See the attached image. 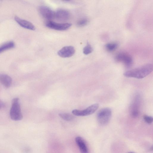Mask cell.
Here are the masks:
<instances>
[{
  "label": "cell",
  "mask_w": 153,
  "mask_h": 153,
  "mask_svg": "<svg viewBox=\"0 0 153 153\" xmlns=\"http://www.w3.org/2000/svg\"><path fill=\"white\" fill-rule=\"evenodd\" d=\"M153 66L151 64H148L125 72L124 76L137 79L143 78L150 74L153 71Z\"/></svg>",
  "instance_id": "cell-1"
},
{
  "label": "cell",
  "mask_w": 153,
  "mask_h": 153,
  "mask_svg": "<svg viewBox=\"0 0 153 153\" xmlns=\"http://www.w3.org/2000/svg\"><path fill=\"white\" fill-rule=\"evenodd\" d=\"M10 116L12 120L15 121L20 120L23 118L19 99L18 98H15L12 100Z\"/></svg>",
  "instance_id": "cell-2"
},
{
  "label": "cell",
  "mask_w": 153,
  "mask_h": 153,
  "mask_svg": "<svg viewBox=\"0 0 153 153\" xmlns=\"http://www.w3.org/2000/svg\"><path fill=\"white\" fill-rule=\"evenodd\" d=\"M111 114V110L108 108H103L100 110L97 115L98 123L102 125L107 124L110 120Z\"/></svg>",
  "instance_id": "cell-3"
},
{
  "label": "cell",
  "mask_w": 153,
  "mask_h": 153,
  "mask_svg": "<svg viewBox=\"0 0 153 153\" xmlns=\"http://www.w3.org/2000/svg\"><path fill=\"white\" fill-rule=\"evenodd\" d=\"M115 59L119 62H123L127 67H130L133 64V59L131 56L128 53L121 52L116 56Z\"/></svg>",
  "instance_id": "cell-4"
},
{
  "label": "cell",
  "mask_w": 153,
  "mask_h": 153,
  "mask_svg": "<svg viewBox=\"0 0 153 153\" xmlns=\"http://www.w3.org/2000/svg\"><path fill=\"white\" fill-rule=\"evenodd\" d=\"M99 105L98 103L93 104L83 110L74 109L72 113L76 116H86L90 115L95 112L98 109Z\"/></svg>",
  "instance_id": "cell-5"
},
{
  "label": "cell",
  "mask_w": 153,
  "mask_h": 153,
  "mask_svg": "<svg viewBox=\"0 0 153 153\" xmlns=\"http://www.w3.org/2000/svg\"><path fill=\"white\" fill-rule=\"evenodd\" d=\"M140 102V97L137 94L134 97L130 108L131 116L133 118L138 116L139 113V108Z\"/></svg>",
  "instance_id": "cell-6"
},
{
  "label": "cell",
  "mask_w": 153,
  "mask_h": 153,
  "mask_svg": "<svg viewBox=\"0 0 153 153\" xmlns=\"http://www.w3.org/2000/svg\"><path fill=\"white\" fill-rule=\"evenodd\" d=\"M46 26L48 27L58 30H65L69 29L71 26L70 23H57L49 21L46 22Z\"/></svg>",
  "instance_id": "cell-7"
},
{
  "label": "cell",
  "mask_w": 153,
  "mask_h": 153,
  "mask_svg": "<svg viewBox=\"0 0 153 153\" xmlns=\"http://www.w3.org/2000/svg\"><path fill=\"white\" fill-rule=\"evenodd\" d=\"M39 11L42 16L46 19H51L55 17V13L46 6L41 5L39 6Z\"/></svg>",
  "instance_id": "cell-8"
},
{
  "label": "cell",
  "mask_w": 153,
  "mask_h": 153,
  "mask_svg": "<svg viewBox=\"0 0 153 153\" xmlns=\"http://www.w3.org/2000/svg\"><path fill=\"white\" fill-rule=\"evenodd\" d=\"M75 53L74 48L72 46H65L57 52L58 55L62 58H68L72 56Z\"/></svg>",
  "instance_id": "cell-9"
},
{
  "label": "cell",
  "mask_w": 153,
  "mask_h": 153,
  "mask_svg": "<svg viewBox=\"0 0 153 153\" xmlns=\"http://www.w3.org/2000/svg\"><path fill=\"white\" fill-rule=\"evenodd\" d=\"M70 16L69 12L66 10L59 9L55 13L54 17L59 21H66L69 18Z\"/></svg>",
  "instance_id": "cell-10"
},
{
  "label": "cell",
  "mask_w": 153,
  "mask_h": 153,
  "mask_svg": "<svg viewBox=\"0 0 153 153\" xmlns=\"http://www.w3.org/2000/svg\"><path fill=\"white\" fill-rule=\"evenodd\" d=\"M14 19L19 25L25 28L33 30L35 29V26L27 21L21 19L17 16H15Z\"/></svg>",
  "instance_id": "cell-11"
},
{
  "label": "cell",
  "mask_w": 153,
  "mask_h": 153,
  "mask_svg": "<svg viewBox=\"0 0 153 153\" xmlns=\"http://www.w3.org/2000/svg\"><path fill=\"white\" fill-rule=\"evenodd\" d=\"M75 140L81 153H89L86 142L82 138L77 136L76 137Z\"/></svg>",
  "instance_id": "cell-12"
},
{
  "label": "cell",
  "mask_w": 153,
  "mask_h": 153,
  "mask_svg": "<svg viewBox=\"0 0 153 153\" xmlns=\"http://www.w3.org/2000/svg\"><path fill=\"white\" fill-rule=\"evenodd\" d=\"M0 82L6 88L10 87L12 83V79L8 75L0 74Z\"/></svg>",
  "instance_id": "cell-13"
},
{
  "label": "cell",
  "mask_w": 153,
  "mask_h": 153,
  "mask_svg": "<svg viewBox=\"0 0 153 153\" xmlns=\"http://www.w3.org/2000/svg\"><path fill=\"white\" fill-rule=\"evenodd\" d=\"M15 46L13 41H9L2 44L0 46V53L7 50L13 48Z\"/></svg>",
  "instance_id": "cell-14"
},
{
  "label": "cell",
  "mask_w": 153,
  "mask_h": 153,
  "mask_svg": "<svg viewBox=\"0 0 153 153\" xmlns=\"http://www.w3.org/2000/svg\"><path fill=\"white\" fill-rule=\"evenodd\" d=\"M118 44L115 42H111L107 44L105 47L106 50L109 52H112L117 48Z\"/></svg>",
  "instance_id": "cell-15"
},
{
  "label": "cell",
  "mask_w": 153,
  "mask_h": 153,
  "mask_svg": "<svg viewBox=\"0 0 153 153\" xmlns=\"http://www.w3.org/2000/svg\"><path fill=\"white\" fill-rule=\"evenodd\" d=\"M59 115L62 119L67 121H71L74 118L73 115L69 113H60L59 114Z\"/></svg>",
  "instance_id": "cell-16"
},
{
  "label": "cell",
  "mask_w": 153,
  "mask_h": 153,
  "mask_svg": "<svg viewBox=\"0 0 153 153\" xmlns=\"http://www.w3.org/2000/svg\"><path fill=\"white\" fill-rule=\"evenodd\" d=\"M93 49L91 45L88 43L83 49V53L85 55H88L91 53Z\"/></svg>",
  "instance_id": "cell-17"
},
{
  "label": "cell",
  "mask_w": 153,
  "mask_h": 153,
  "mask_svg": "<svg viewBox=\"0 0 153 153\" xmlns=\"http://www.w3.org/2000/svg\"><path fill=\"white\" fill-rule=\"evenodd\" d=\"M88 20L86 18H82L79 20L76 25L79 27H82L86 25L88 22Z\"/></svg>",
  "instance_id": "cell-18"
},
{
  "label": "cell",
  "mask_w": 153,
  "mask_h": 153,
  "mask_svg": "<svg viewBox=\"0 0 153 153\" xmlns=\"http://www.w3.org/2000/svg\"><path fill=\"white\" fill-rule=\"evenodd\" d=\"M143 119L145 121L149 124H151L153 122V117L151 116L145 115L143 116Z\"/></svg>",
  "instance_id": "cell-19"
},
{
  "label": "cell",
  "mask_w": 153,
  "mask_h": 153,
  "mask_svg": "<svg viewBox=\"0 0 153 153\" xmlns=\"http://www.w3.org/2000/svg\"><path fill=\"white\" fill-rule=\"evenodd\" d=\"M4 106L3 102L0 100V109L3 108Z\"/></svg>",
  "instance_id": "cell-20"
},
{
  "label": "cell",
  "mask_w": 153,
  "mask_h": 153,
  "mask_svg": "<svg viewBox=\"0 0 153 153\" xmlns=\"http://www.w3.org/2000/svg\"><path fill=\"white\" fill-rule=\"evenodd\" d=\"M133 153V152H129V153Z\"/></svg>",
  "instance_id": "cell-21"
}]
</instances>
